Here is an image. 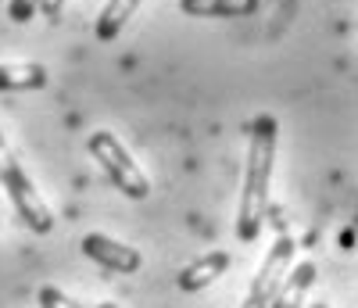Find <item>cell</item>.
<instances>
[{"instance_id":"obj_1","label":"cell","mask_w":358,"mask_h":308,"mask_svg":"<svg viewBox=\"0 0 358 308\" xmlns=\"http://www.w3.org/2000/svg\"><path fill=\"white\" fill-rule=\"evenodd\" d=\"M276 140L280 122L276 115H255L248 126V162H244V187H241V208H236V240L255 244L268 211V183H273V162H276Z\"/></svg>"},{"instance_id":"obj_2","label":"cell","mask_w":358,"mask_h":308,"mask_svg":"<svg viewBox=\"0 0 358 308\" xmlns=\"http://www.w3.org/2000/svg\"><path fill=\"white\" fill-rule=\"evenodd\" d=\"M86 150H90V158L101 165V172L111 179V187L118 194H126L129 201H143L151 194V179L143 176V169L133 162V154L122 147V140L111 130H94L86 136Z\"/></svg>"},{"instance_id":"obj_3","label":"cell","mask_w":358,"mask_h":308,"mask_svg":"<svg viewBox=\"0 0 358 308\" xmlns=\"http://www.w3.org/2000/svg\"><path fill=\"white\" fill-rule=\"evenodd\" d=\"M0 187H4L8 201L15 204L18 219L33 230V233H50L54 230V215L47 208V201L40 197L36 183L29 179V172L22 169V162L15 158L11 144L4 140V133H0Z\"/></svg>"},{"instance_id":"obj_4","label":"cell","mask_w":358,"mask_h":308,"mask_svg":"<svg viewBox=\"0 0 358 308\" xmlns=\"http://www.w3.org/2000/svg\"><path fill=\"white\" fill-rule=\"evenodd\" d=\"M294 248H297V244H294L287 233L276 237V244L268 248L265 262L258 265L255 280H251V290H248V298L241 301V308H268V304H273V298H276V290H280V284H283V276L290 272Z\"/></svg>"},{"instance_id":"obj_5","label":"cell","mask_w":358,"mask_h":308,"mask_svg":"<svg viewBox=\"0 0 358 308\" xmlns=\"http://www.w3.org/2000/svg\"><path fill=\"white\" fill-rule=\"evenodd\" d=\"M79 248H83V255H86L90 262H97V265L108 269V272L129 276V272H136V269L143 265V258H140L136 248H129V244L115 240V237H108V233H86Z\"/></svg>"},{"instance_id":"obj_6","label":"cell","mask_w":358,"mask_h":308,"mask_svg":"<svg viewBox=\"0 0 358 308\" xmlns=\"http://www.w3.org/2000/svg\"><path fill=\"white\" fill-rule=\"evenodd\" d=\"M229 265H233L229 251H208V255L194 258L183 272H179V276H176V284H179V290L197 294V290H204V287H212L219 276H226Z\"/></svg>"},{"instance_id":"obj_7","label":"cell","mask_w":358,"mask_h":308,"mask_svg":"<svg viewBox=\"0 0 358 308\" xmlns=\"http://www.w3.org/2000/svg\"><path fill=\"white\" fill-rule=\"evenodd\" d=\"M50 72L40 61H0V94H25V90H43Z\"/></svg>"},{"instance_id":"obj_8","label":"cell","mask_w":358,"mask_h":308,"mask_svg":"<svg viewBox=\"0 0 358 308\" xmlns=\"http://www.w3.org/2000/svg\"><path fill=\"white\" fill-rule=\"evenodd\" d=\"M315 276H319V269H315L312 258L297 262L283 276V284H280V290H276V298H273V304H268V308H301L305 298H308V290H312V284H315Z\"/></svg>"},{"instance_id":"obj_9","label":"cell","mask_w":358,"mask_h":308,"mask_svg":"<svg viewBox=\"0 0 358 308\" xmlns=\"http://www.w3.org/2000/svg\"><path fill=\"white\" fill-rule=\"evenodd\" d=\"M262 0H179V11L190 18H248Z\"/></svg>"},{"instance_id":"obj_10","label":"cell","mask_w":358,"mask_h":308,"mask_svg":"<svg viewBox=\"0 0 358 308\" xmlns=\"http://www.w3.org/2000/svg\"><path fill=\"white\" fill-rule=\"evenodd\" d=\"M136 8H140V0H108V4L101 8V15H97V25H94L97 40L111 43L126 29V22L136 15Z\"/></svg>"},{"instance_id":"obj_11","label":"cell","mask_w":358,"mask_h":308,"mask_svg":"<svg viewBox=\"0 0 358 308\" xmlns=\"http://www.w3.org/2000/svg\"><path fill=\"white\" fill-rule=\"evenodd\" d=\"M36 301H40V308H86V304H79L76 298H69L65 290H57L50 284L36 290Z\"/></svg>"},{"instance_id":"obj_12","label":"cell","mask_w":358,"mask_h":308,"mask_svg":"<svg viewBox=\"0 0 358 308\" xmlns=\"http://www.w3.org/2000/svg\"><path fill=\"white\" fill-rule=\"evenodd\" d=\"M36 11H40V0H8V18L15 25H29Z\"/></svg>"},{"instance_id":"obj_13","label":"cell","mask_w":358,"mask_h":308,"mask_svg":"<svg viewBox=\"0 0 358 308\" xmlns=\"http://www.w3.org/2000/svg\"><path fill=\"white\" fill-rule=\"evenodd\" d=\"M65 4H69V0H40V11H43V18L57 22V18H62V11H65Z\"/></svg>"},{"instance_id":"obj_14","label":"cell","mask_w":358,"mask_h":308,"mask_svg":"<svg viewBox=\"0 0 358 308\" xmlns=\"http://www.w3.org/2000/svg\"><path fill=\"white\" fill-rule=\"evenodd\" d=\"M97 308H118V304H115V301H101Z\"/></svg>"},{"instance_id":"obj_15","label":"cell","mask_w":358,"mask_h":308,"mask_svg":"<svg viewBox=\"0 0 358 308\" xmlns=\"http://www.w3.org/2000/svg\"><path fill=\"white\" fill-rule=\"evenodd\" d=\"M308 308H330V304H326V301H315V304H308Z\"/></svg>"}]
</instances>
